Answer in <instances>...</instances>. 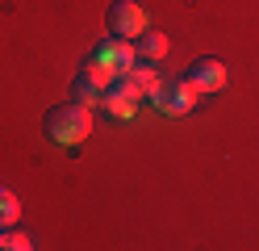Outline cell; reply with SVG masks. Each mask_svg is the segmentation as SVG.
<instances>
[{
    "mask_svg": "<svg viewBox=\"0 0 259 251\" xmlns=\"http://www.w3.org/2000/svg\"><path fill=\"white\" fill-rule=\"evenodd\" d=\"M88 130H92V113H88V105H79V100L55 105L46 113V138L59 142V147H79L88 138Z\"/></svg>",
    "mask_w": 259,
    "mask_h": 251,
    "instance_id": "6da1fadb",
    "label": "cell"
},
{
    "mask_svg": "<svg viewBox=\"0 0 259 251\" xmlns=\"http://www.w3.org/2000/svg\"><path fill=\"white\" fill-rule=\"evenodd\" d=\"M151 96H155V105L163 109L167 117H184L188 109H197V96H201V92L192 88L188 80H163Z\"/></svg>",
    "mask_w": 259,
    "mask_h": 251,
    "instance_id": "7a4b0ae2",
    "label": "cell"
},
{
    "mask_svg": "<svg viewBox=\"0 0 259 251\" xmlns=\"http://www.w3.org/2000/svg\"><path fill=\"white\" fill-rule=\"evenodd\" d=\"M142 29H147V9H142L138 0H117V5L109 9V33L113 38L134 42Z\"/></svg>",
    "mask_w": 259,
    "mask_h": 251,
    "instance_id": "3957f363",
    "label": "cell"
},
{
    "mask_svg": "<svg viewBox=\"0 0 259 251\" xmlns=\"http://www.w3.org/2000/svg\"><path fill=\"white\" fill-rule=\"evenodd\" d=\"M92 63H101V67H109L113 76H125L130 67L138 63V50H134V42H125V38H117V42H105V46H96V55H88Z\"/></svg>",
    "mask_w": 259,
    "mask_h": 251,
    "instance_id": "277c9868",
    "label": "cell"
},
{
    "mask_svg": "<svg viewBox=\"0 0 259 251\" xmlns=\"http://www.w3.org/2000/svg\"><path fill=\"white\" fill-rule=\"evenodd\" d=\"M226 76H230V71H226L222 59H197V63L188 67L184 80H188L197 92H218V88H226Z\"/></svg>",
    "mask_w": 259,
    "mask_h": 251,
    "instance_id": "5b68a950",
    "label": "cell"
},
{
    "mask_svg": "<svg viewBox=\"0 0 259 251\" xmlns=\"http://www.w3.org/2000/svg\"><path fill=\"white\" fill-rule=\"evenodd\" d=\"M134 105H138V96L130 92L121 80H113L109 88H105V96H101V109H109L113 117H121V122H125V117H134Z\"/></svg>",
    "mask_w": 259,
    "mask_h": 251,
    "instance_id": "8992f818",
    "label": "cell"
},
{
    "mask_svg": "<svg viewBox=\"0 0 259 251\" xmlns=\"http://www.w3.org/2000/svg\"><path fill=\"white\" fill-rule=\"evenodd\" d=\"M121 84H125L134 96H142V92H155V88H159V76H155L151 63H134V67L121 76Z\"/></svg>",
    "mask_w": 259,
    "mask_h": 251,
    "instance_id": "52a82bcc",
    "label": "cell"
},
{
    "mask_svg": "<svg viewBox=\"0 0 259 251\" xmlns=\"http://www.w3.org/2000/svg\"><path fill=\"white\" fill-rule=\"evenodd\" d=\"M134 50H138V55L147 59V63H155V59H163V55H167V38H163V33L142 29L138 38H134Z\"/></svg>",
    "mask_w": 259,
    "mask_h": 251,
    "instance_id": "ba28073f",
    "label": "cell"
},
{
    "mask_svg": "<svg viewBox=\"0 0 259 251\" xmlns=\"http://www.w3.org/2000/svg\"><path fill=\"white\" fill-rule=\"evenodd\" d=\"M71 96L79 100V105H101L105 88H101L96 80H88V76H75V84H71Z\"/></svg>",
    "mask_w": 259,
    "mask_h": 251,
    "instance_id": "9c48e42d",
    "label": "cell"
},
{
    "mask_svg": "<svg viewBox=\"0 0 259 251\" xmlns=\"http://www.w3.org/2000/svg\"><path fill=\"white\" fill-rule=\"evenodd\" d=\"M21 218V201H17V193H9V189H0V226H13Z\"/></svg>",
    "mask_w": 259,
    "mask_h": 251,
    "instance_id": "30bf717a",
    "label": "cell"
},
{
    "mask_svg": "<svg viewBox=\"0 0 259 251\" xmlns=\"http://www.w3.org/2000/svg\"><path fill=\"white\" fill-rule=\"evenodd\" d=\"M79 76H88V80H96V84H101V88H109V84L117 80V76L109 71V67H101V63H92V59L84 63V71H79Z\"/></svg>",
    "mask_w": 259,
    "mask_h": 251,
    "instance_id": "8fae6325",
    "label": "cell"
},
{
    "mask_svg": "<svg viewBox=\"0 0 259 251\" xmlns=\"http://www.w3.org/2000/svg\"><path fill=\"white\" fill-rule=\"evenodd\" d=\"M29 247H34V243H29L25 234H9V239H5V251H29Z\"/></svg>",
    "mask_w": 259,
    "mask_h": 251,
    "instance_id": "7c38bea8",
    "label": "cell"
},
{
    "mask_svg": "<svg viewBox=\"0 0 259 251\" xmlns=\"http://www.w3.org/2000/svg\"><path fill=\"white\" fill-rule=\"evenodd\" d=\"M5 239H9V234H5V226H0V247H5Z\"/></svg>",
    "mask_w": 259,
    "mask_h": 251,
    "instance_id": "4fadbf2b",
    "label": "cell"
}]
</instances>
